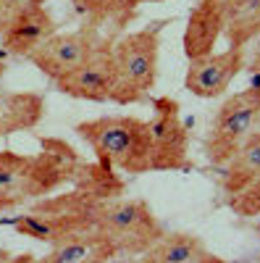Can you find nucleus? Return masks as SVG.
<instances>
[{
    "label": "nucleus",
    "instance_id": "1",
    "mask_svg": "<svg viewBox=\"0 0 260 263\" xmlns=\"http://www.w3.org/2000/svg\"><path fill=\"white\" fill-rule=\"evenodd\" d=\"M124 195V182L103 163L82 166L76 187L66 195H55L50 200H42L32 211L11 218V227L29 239L55 245L58 239L95 229V213L105 200Z\"/></svg>",
    "mask_w": 260,
    "mask_h": 263
},
{
    "label": "nucleus",
    "instance_id": "21",
    "mask_svg": "<svg viewBox=\"0 0 260 263\" xmlns=\"http://www.w3.org/2000/svg\"><path fill=\"white\" fill-rule=\"evenodd\" d=\"M250 69L252 71H260V34H257V45H255L252 58H250Z\"/></svg>",
    "mask_w": 260,
    "mask_h": 263
},
{
    "label": "nucleus",
    "instance_id": "7",
    "mask_svg": "<svg viewBox=\"0 0 260 263\" xmlns=\"http://www.w3.org/2000/svg\"><path fill=\"white\" fill-rule=\"evenodd\" d=\"M100 40H103L100 24H92L90 21L87 27H79L74 32H61V34L55 32L27 61H32L45 77L58 82L61 77L71 74L79 63H84L90 58V53L97 48Z\"/></svg>",
    "mask_w": 260,
    "mask_h": 263
},
{
    "label": "nucleus",
    "instance_id": "3",
    "mask_svg": "<svg viewBox=\"0 0 260 263\" xmlns=\"http://www.w3.org/2000/svg\"><path fill=\"white\" fill-rule=\"evenodd\" d=\"M161 29H163V21L139 32H129L113 42L116 90L111 103L134 105L150 98L158 79Z\"/></svg>",
    "mask_w": 260,
    "mask_h": 263
},
{
    "label": "nucleus",
    "instance_id": "17",
    "mask_svg": "<svg viewBox=\"0 0 260 263\" xmlns=\"http://www.w3.org/2000/svg\"><path fill=\"white\" fill-rule=\"evenodd\" d=\"M71 6L92 21V24H100V21H124L134 13L137 0H71Z\"/></svg>",
    "mask_w": 260,
    "mask_h": 263
},
{
    "label": "nucleus",
    "instance_id": "24",
    "mask_svg": "<svg viewBox=\"0 0 260 263\" xmlns=\"http://www.w3.org/2000/svg\"><path fill=\"white\" fill-rule=\"evenodd\" d=\"M8 53L6 50H0V77H3V71H6V63H3V58H6Z\"/></svg>",
    "mask_w": 260,
    "mask_h": 263
},
{
    "label": "nucleus",
    "instance_id": "27",
    "mask_svg": "<svg viewBox=\"0 0 260 263\" xmlns=\"http://www.w3.org/2000/svg\"><path fill=\"white\" fill-rule=\"evenodd\" d=\"M252 260H255V263H260V255H255V258H252Z\"/></svg>",
    "mask_w": 260,
    "mask_h": 263
},
{
    "label": "nucleus",
    "instance_id": "23",
    "mask_svg": "<svg viewBox=\"0 0 260 263\" xmlns=\"http://www.w3.org/2000/svg\"><path fill=\"white\" fill-rule=\"evenodd\" d=\"M105 263H147V260H142V258H132V255H124V258H111V260H105Z\"/></svg>",
    "mask_w": 260,
    "mask_h": 263
},
{
    "label": "nucleus",
    "instance_id": "25",
    "mask_svg": "<svg viewBox=\"0 0 260 263\" xmlns=\"http://www.w3.org/2000/svg\"><path fill=\"white\" fill-rule=\"evenodd\" d=\"M145 3H163V0H137V6H145Z\"/></svg>",
    "mask_w": 260,
    "mask_h": 263
},
{
    "label": "nucleus",
    "instance_id": "11",
    "mask_svg": "<svg viewBox=\"0 0 260 263\" xmlns=\"http://www.w3.org/2000/svg\"><path fill=\"white\" fill-rule=\"evenodd\" d=\"M224 34V11L221 0H200L192 8L184 29V55L187 61H197L213 55V48Z\"/></svg>",
    "mask_w": 260,
    "mask_h": 263
},
{
    "label": "nucleus",
    "instance_id": "9",
    "mask_svg": "<svg viewBox=\"0 0 260 263\" xmlns=\"http://www.w3.org/2000/svg\"><path fill=\"white\" fill-rule=\"evenodd\" d=\"M242 69H245V50L229 48L224 53L189 61V69L184 74V87L192 95L213 100L229 90V84L236 79V74Z\"/></svg>",
    "mask_w": 260,
    "mask_h": 263
},
{
    "label": "nucleus",
    "instance_id": "5",
    "mask_svg": "<svg viewBox=\"0 0 260 263\" xmlns=\"http://www.w3.org/2000/svg\"><path fill=\"white\" fill-rule=\"evenodd\" d=\"M257 124H260V84H252L247 90L226 98L205 137L208 163L226 166L234 153L255 132Z\"/></svg>",
    "mask_w": 260,
    "mask_h": 263
},
{
    "label": "nucleus",
    "instance_id": "13",
    "mask_svg": "<svg viewBox=\"0 0 260 263\" xmlns=\"http://www.w3.org/2000/svg\"><path fill=\"white\" fill-rule=\"evenodd\" d=\"M139 258L150 263H234V260H226L221 255L210 253V248L203 239L189 232H166Z\"/></svg>",
    "mask_w": 260,
    "mask_h": 263
},
{
    "label": "nucleus",
    "instance_id": "12",
    "mask_svg": "<svg viewBox=\"0 0 260 263\" xmlns=\"http://www.w3.org/2000/svg\"><path fill=\"white\" fill-rule=\"evenodd\" d=\"M116 255L118 250L103 232L87 229L58 239L45 258H34L32 263H105Z\"/></svg>",
    "mask_w": 260,
    "mask_h": 263
},
{
    "label": "nucleus",
    "instance_id": "4",
    "mask_svg": "<svg viewBox=\"0 0 260 263\" xmlns=\"http://www.w3.org/2000/svg\"><path fill=\"white\" fill-rule=\"evenodd\" d=\"M95 229L103 232L118 255L139 258L166 234L153 208L139 197H113L105 200L95 213Z\"/></svg>",
    "mask_w": 260,
    "mask_h": 263
},
{
    "label": "nucleus",
    "instance_id": "16",
    "mask_svg": "<svg viewBox=\"0 0 260 263\" xmlns=\"http://www.w3.org/2000/svg\"><path fill=\"white\" fill-rule=\"evenodd\" d=\"M45 100L37 92H6L0 90V135H13L39 124Z\"/></svg>",
    "mask_w": 260,
    "mask_h": 263
},
{
    "label": "nucleus",
    "instance_id": "22",
    "mask_svg": "<svg viewBox=\"0 0 260 263\" xmlns=\"http://www.w3.org/2000/svg\"><path fill=\"white\" fill-rule=\"evenodd\" d=\"M34 260V255H13V258H3V260H0V263H32Z\"/></svg>",
    "mask_w": 260,
    "mask_h": 263
},
{
    "label": "nucleus",
    "instance_id": "19",
    "mask_svg": "<svg viewBox=\"0 0 260 263\" xmlns=\"http://www.w3.org/2000/svg\"><path fill=\"white\" fill-rule=\"evenodd\" d=\"M229 208L236 213V216H242V218H255L260 216V177L255 182H250L239 195H234L229 197Z\"/></svg>",
    "mask_w": 260,
    "mask_h": 263
},
{
    "label": "nucleus",
    "instance_id": "20",
    "mask_svg": "<svg viewBox=\"0 0 260 263\" xmlns=\"http://www.w3.org/2000/svg\"><path fill=\"white\" fill-rule=\"evenodd\" d=\"M32 3H45V0H0V34L6 32V27L11 24V18Z\"/></svg>",
    "mask_w": 260,
    "mask_h": 263
},
{
    "label": "nucleus",
    "instance_id": "10",
    "mask_svg": "<svg viewBox=\"0 0 260 263\" xmlns=\"http://www.w3.org/2000/svg\"><path fill=\"white\" fill-rule=\"evenodd\" d=\"M53 34H55V18L48 13L45 3H32L11 18V24L0 37H3V50L8 55L29 58Z\"/></svg>",
    "mask_w": 260,
    "mask_h": 263
},
{
    "label": "nucleus",
    "instance_id": "8",
    "mask_svg": "<svg viewBox=\"0 0 260 263\" xmlns=\"http://www.w3.org/2000/svg\"><path fill=\"white\" fill-rule=\"evenodd\" d=\"M55 87L76 100H92V103H108L116 90V63H113V40L103 37L97 48L90 53L84 63L66 77H61Z\"/></svg>",
    "mask_w": 260,
    "mask_h": 263
},
{
    "label": "nucleus",
    "instance_id": "26",
    "mask_svg": "<svg viewBox=\"0 0 260 263\" xmlns=\"http://www.w3.org/2000/svg\"><path fill=\"white\" fill-rule=\"evenodd\" d=\"M255 232H257V237H260V221H257V227H255Z\"/></svg>",
    "mask_w": 260,
    "mask_h": 263
},
{
    "label": "nucleus",
    "instance_id": "2",
    "mask_svg": "<svg viewBox=\"0 0 260 263\" xmlns=\"http://www.w3.org/2000/svg\"><path fill=\"white\" fill-rule=\"evenodd\" d=\"M76 135L92 147L97 163L113 171H124V174L158 171L150 124L137 116L90 119L76 124Z\"/></svg>",
    "mask_w": 260,
    "mask_h": 263
},
{
    "label": "nucleus",
    "instance_id": "15",
    "mask_svg": "<svg viewBox=\"0 0 260 263\" xmlns=\"http://www.w3.org/2000/svg\"><path fill=\"white\" fill-rule=\"evenodd\" d=\"M260 177V129H255L252 135L245 140V145L231 156V161L224 166L221 177V190L226 195V200L234 195H239L250 182Z\"/></svg>",
    "mask_w": 260,
    "mask_h": 263
},
{
    "label": "nucleus",
    "instance_id": "18",
    "mask_svg": "<svg viewBox=\"0 0 260 263\" xmlns=\"http://www.w3.org/2000/svg\"><path fill=\"white\" fill-rule=\"evenodd\" d=\"M29 163H32V156H16L11 150L0 153V195L8 192L21 177H24Z\"/></svg>",
    "mask_w": 260,
    "mask_h": 263
},
{
    "label": "nucleus",
    "instance_id": "6",
    "mask_svg": "<svg viewBox=\"0 0 260 263\" xmlns=\"http://www.w3.org/2000/svg\"><path fill=\"white\" fill-rule=\"evenodd\" d=\"M153 105V119H150V135H153L155 145V168L158 171H189V137H187V126L182 121L179 103L161 95V98H150Z\"/></svg>",
    "mask_w": 260,
    "mask_h": 263
},
{
    "label": "nucleus",
    "instance_id": "14",
    "mask_svg": "<svg viewBox=\"0 0 260 263\" xmlns=\"http://www.w3.org/2000/svg\"><path fill=\"white\" fill-rule=\"evenodd\" d=\"M224 34L229 48L245 50L260 34V0H221Z\"/></svg>",
    "mask_w": 260,
    "mask_h": 263
}]
</instances>
